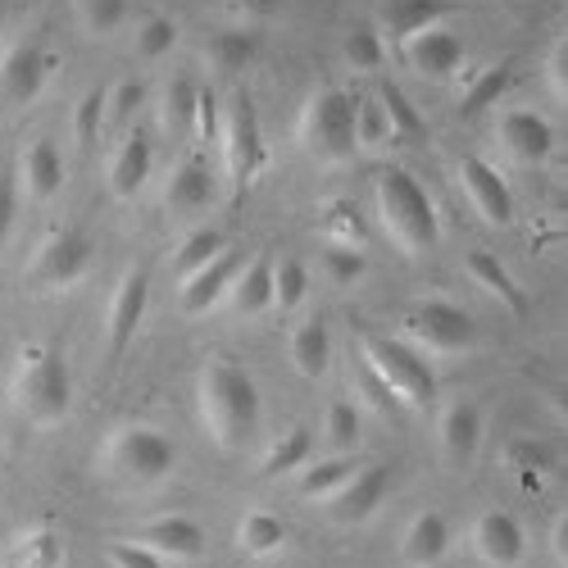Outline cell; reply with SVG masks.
I'll use <instances>...</instances> for the list:
<instances>
[{"instance_id":"obj_40","label":"cell","mask_w":568,"mask_h":568,"mask_svg":"<svg viewBox=\"0 0 568 568\" xmlns=\"http://www.w3.org/2000/svg\"><path fill=\"white\" fill-rule=\"evenodd\" d=\"M105 91H110V87L87 91V97L78 101V110H73V141H78L82 151L97 146L101 132H105Z\"/></svg>"},{"instance_id":"obj_48","label":"cell","mask_w":568,"mask_h":568,"mask_svg":"<svg viewBox=\"0 0 568 568\" xmlns=\"http://www.w3.org/2000/svg\"><path fill=\"white\" fill-rule=\"evenodd\" d=\"M359 392H364V400H368L377 414H383V418H392V423L400 418V409H405V405L392 396V387L383 383V377H373L368 368H359Z\"/></svg>"},{"instance_id":"obj_19","label":"cell","mask_w":568,"mask_h":568,"mask_svg":"<svg viewBox=\"0 0 568 568\" xmlns=\"http://www.w3.org/2000/svg\"><path fill=\"white\" fill-rule=\"evenodd\" d=\"M437 442H442V455L450 464H473V455H478L483 446V409L473 400H455L442 409V423H437Z\"/></svg>"},{"instance_id":"obj_20","label":"cell","mask_w":568,"mask_h":568,"mask_svg":"<svg viewBox=\"0 0 568 568\" xmlns=\"http://www.w3.org/2000/svg\"><path fill=\"white\" fill-rule=\"evenodd\" d=\"M450 550V524H446V514L437 509H423L409 518V528L400 537V559L409 568H437Z\"/></svg>"},{"instance_id":"obj_22","label":"cell","mask_w":568,"mask_h":568,"mask_svg":"<svg viewBox=\"0 0 568 568\" xmlns=\"http://www.w3.org/2000/svg\"><path fill=\"white\" fill-rule=\"evenodd\" d=\"M223 305L232 314H260L273 305V260L268 255H251L242 260V268L232 273L227 292H223Z\"/></svg>"},{"instance_id":"obj_24","label":"cell","mask_w":568,"mask_h":568,"mask_svg":"<svg viewBox=\"0 0 568 568\" xmlns=\"http://www.w3.org/2000/svg\"><path fill=\"white\" fill-rule=\"evenodd\" d=\"M64 186V160H60V146L51 136H37L32 146L23 151V192L32 201H51Z\"/></svg>"},{"instance_id":"obj_10","label":"cell","mask_w":568,"mask_h":568,"mask_svg":"<svg viewBox=\"0 0 568 568\" xmlns=\"http://www.w3.org/2000/svg\"><path fill=\"white\" fill-rule=\"evenodd\" d=\"M55 69V55L41 51L37 41H14L6 55H0V101L14 105H32L41 97L45 78Z\"/></svg>"},{"instance_id":"obj_38","label":"cell","mask_w":568,"mask_h":568,"mask_svg":"<svg viewBox=\"0 0 568 568\" xmlns=\"http://www.w3.org/2000/svg\"><path fill=\"white\" fill-rule=\"evenodd\" d=\"M255 51H260V32H251V28H227L210 41V55L223 69H246L255 60Z\"/></svg>"},{"instance_id":"obj_33","label":"cell","mask_w":568,"mask_h":568,"mask_svg":"<svg viewBox=\"0 0 568 568\" xmlns=\"http://www.w3.org/2000/svg\"><path fill=\"white\" fill-rule=\"evenodd\" d=\"M509 82H514V64H509V60H496L491 69H483L478 78L468 82L464 101H459V114H464V119H478L487 105H496V101L505 97Z\"/></svg>"},{"instance_id":"obj_16","label":"cell","mask_w":568,"mask_h":568,"mask_svg":"<svg viewBox=\"0 0 568 568\" xmlns=\"http://www.w3.org/2000/svg\"><path fill=\"white\" fill-rule=\"evenodd\" d=\"M132 541L155 550L160 559H201L205 555V528L196 524V518H186V514H160V518H151V524L136 528Z\"/></svg>"},{"instance_id":"obj_4","label":"cell","mask_w":568,"mask_h":568,"mask_svg":"<svg viewBox=\"0 0 568 568\" xmlns=\"http://www.w3.org/2000/svg\"><path fill=\"white\" fill-rule=\"evenodd\" d=\"M178 468V446L160 428H141V423H123L101 446V473L123 487H155Z\"/></svg>"},{"instance_id":"obj_17","label":"cell","mask_w":568,"mask_h":568,"mask_svg":"<svg viewBox=\"0 0 568 568\" xmlns=\"http://www.w3.org/2000/svg\"><path fill=\"white\" fill-rule=\"evenodd\" d=\"M496 132H500V146L518 164H541L555 151V132H550V123L537 110H509V114H500Z\"/></svg>"},{"instance_id":"obj_27","label":"cell","mask_w":568,"mask_h":568,"mask_svg":"<svg viewBox=\"0 0 568 568\" xmlns=\"http://www.w3.org/2000/svg\"><path fill=\"white\" fill-rule=\"evenodd\" d=\"M355 468H359V459H351V455L314 459V464H305V468L296 473V487H301V496H305V500L327 505V500H333V496L351 483V473H355Z\"/></svg>"},{"instance_id":"obj_42","label":"cell","mask_w":568,"mask_h":568,"mask_svg":"<svg viewBox=\"0 0 568 568\" xmlns=\"http://www.w3.org/2000/svg\"><path fill=\"white\" fill-rule=\"evenodd\" d=\"M192 101H196V87L186 78H173L164 87V97H160V123L169 132H186L192 128Z\"/></svg>"},{"instance_id":"obj_28","label":"cell","mask_w":568,"mask_h":568,"mask_svg":"<svg viewBox=\"0 0 568 568\" xmlns=\"http://www.w3.org/2000/svg\"><path fill=\"white\" fill-rule=\"evenodd\" d=\"M450 14V0H387L383 6V28L396 41H409L423 28H437V19Z\"/></svg>"},{"instance_id":"obj_29","label":"cell","mask_w":568,"mask_h":568,"mask_svg":"<svg viewBox=\"0 0 568 568\" xmlns=\"http://www.w3.org/2000/svg\"><path fill=\"white\" fill-rule=\"evenodd\" d=\"M464 268H468V277L478 282L483 292H491V296H496L500 305H509L514 314L528 305V301H524V292H518V282L509 277V268H505L491 251H468V255H464Z\"/></svg>"},{"instance_id":"obj_18","label":"cell","mask_w":568,"mask_h":568,"mask_svg":"<svg viewBox=\"0 0 568 568\" xmlns=\"http://www.w3.org/2000/svg\"><path fill=\"white\" fill-rule=\"evenodd\" d=\"M151 164H155V141H151V132H146V128H132V132L123 136V146L114 151V160H110V192H114L119 201L136 196L141 186H146V178H151Z\"/></svg>"},{"instance_id":"obj_36","label":"cell","mask_w":568,"mask_h":568,"mask_svg":"<svg viewBox=\"0 0 568 568\" xmlns=\"http://www.w3.org/2000/svg\"><path fill=\"white\" fill-rule=\"evenodd\" d=\"M383 141H392V128H387V110L377 101V91H355V151H377Z\"/></svg>"},{"instance_id":"obj_23","label":"cell","mask_w":568,"mask_h":568,"mask_svg":"<svg viewBox=\"0 0 568 568\" xmlns=\"http://www.w3.org/2000/svg\"><path fill=\"white\" fill-rule=\"evenodd\" d=\"M0 568H64V541L51 524H32L6 546Z\"/></svg>"},{"instance_id":"obj_39","label":"cell","mask_w":568,"mask_h":568,"mask_svg":"<svg viewBox=\"0 0 568 568\" xmlns=\"http://www.w3.org/2000/svg\"><path fill=\"white\" fill-rule=\"evenodd\" d=\"M323 437L333 446V455H351L359 442V409L351 400H333L327 405V418H323Z\"/></svg>"},{"instance_id":"obj_32","label":"cell","mask_w":568,"mask_h":568,"mask_svg":"<svg viewBox=\"0 0 568 568\" xmlns=\"http://www.w3.org/2000/svg\"><path fill=\"white\" fill-rule=\"evenodd\" d=\"M377 101H383V110H387V128H392V136L409 141V146H418V141L428 136V123H423V114L409 105V97H405L396 82H377Z\"/></svg>"},{"instance_id":"obj_52","label":"cell","mask_w":568,"mask_h":568,"mask_svg":"<svg viewBox=\"0 0 568 568\" xmlns=\"http://www.w3.org/2000/svg\"><path fill=\"white\" fill-rule=\"evenodd\" d=\"M550 82H555V91L564 97V51H555V64H550Z\"/></svg>"},{"instance_id":"obj_15","label":"cell","mask_w":568,"mask_h":568,"mask_svg":"<svg viewBox=\"0 0 568 568\" xmlns=\"http://www.w3.org/2000/svg\"><path fill=\"white\" fill-rule=\"evenodd\" d=\"M400 45H405V64L428 82H446L464 64V41L450 28H423Z\"/></svg>"},{"instance_id":"obj_50","label":"cell","mask_w":568,"mask_h":568,"mask_svg":"<svg viewBox=\"0 0 568 568\" xmlns=\"http://www.w3.org/2000/svg\"><path fill=\"white\" fill-rule=\"evenodd\" d=\"M14 214H19V192H14V173L0 169V242L14 232Z\"/></svg>"},{"instance_id":"obj_37","label":"cell","mask_w":568,"mask_h":568,"mask_svg":"<svg viewBox=\"0 0 568 568\" xmlns=\"http://www.w3.org/2000/svg\"><path fill=\"white\" fill-rule=\"evenodd\" d=\"M305 292H310V273H305V264L292 260V255L273 260V310H282V314L301 310Z\"/></svg>"},{"instance_id":"obj_44","label":"cell","mask_w":568,"mask_h":568,"mask_svg":"<svg viewBox=\"0 0 568 568\" xmlns=\"http://www.w3.org/2000/svg\"><path fill=\"white\" fill-rule=\"evenodd\" d=\"M219 123H223L219 97H214L210 87H196V101H192V128H186V132H192V136L201 141V146H214V141H219Z\"/></svg>"},{"instance_id":"obj_2","label":"cell","mask_w":568,"mask_h":568,"mask_svg":"<svg viewBox=\"0 0 568 568\" xmlns=\"http://www.w3.org/2000/svg\"><path fill=\"white\" fill-rule=\"evenodd\" d=\"M373 192H377V210H383L387 236L405 255H423V251L437 246V236H442L437 205L428 196V186H423L409 169L383 164L373 173Z\"/></svg>"},{"instance_id":"obj_1","label":"cell","mask_w":568,"mask_h":568,"mask_svg":"<svg viewBox=\"0 0 568 568\" xmlns=\"http://www.w3.org/2000/svg\"><path fill=\"white\" fill-rule=\"evenodd\" d=\"M201 418L214 437V446L236 450L246 446L260 423V387L242 364L210 359L201 373Z\"/></svg>"},{"instance_id":"obj_30","label":"cell","mask_w":568,"mask_h":568,"mask_svg":"<svg viewBox=\"0 0 568 568\" xmlns=\"http://www.w3.org/2000/svg\"><path fill=\"white\" fill-rule=\"evenodd\" d=\"M236 546L251 559H268L287 546V524L268 509H251V514H242V524H236Z\"/></svg>"},{"instance_id":"obj_8","label":"cell","mask_w":568,"mask_h":568,"mask_svg":"<svg viewBox=\"0 0 568 568\" xmlns=\"http://www.w3.org/2000/svg\"><path fill=\"white\" fill-rule=\"evenodd\" d=\"M219 141H223V164H227L232 192L236 196L251 192L268 164V151H264V136H260V114H255L246 91H232V105L223 110V123H219Z\"/></svg>"},{"instance_id":"obj_3","label":"cell","mask_w":568,"mask_h":568,"mask_svg":"<svg viewBox=\"0 0 568 568\" xmlns=\"http://www.w3.org/2000/svg\"><path fill=\"white\" fill-rule=\"evenodd\" d=\"M10 400L32 423H60L73 405V373L60 346L28 342L10 373Z\"/></svg>"},{"instance_id":"obj_51","label":"cell","mask_w":568,"mask_h":568,"mask_svg":"<svg viewBox=\"0 0 568 568\" xmlns=\"http://www.w3.org/2000/svg\"><path fill=\"white\" fill-rule=\"evenodd\" d=\"M232 6L242 10L246 19H268V14H273V10L282 6V0H232Z\"/></svg>"},{"instance_id":"obj_7","label":"cell","mask_w":568,"mask_h":568,"mask_svg":"<svg viewBox=\"0 0 568 568\" xmlns=\"http://www.w3.org/2000/svg\"><path fill=\"white\" fill-rule=\"evenodd\" d=\"M400 342L433 355H459L478 342V318L455 301L428 296V301H414L409 314L400 318Z\"/></svg>"},{"instance_id":"obj_31","label":"cell","mask_w":568,"mask_h":568,"mask_svg":"<svg viewBox=\"0 0 568 568\" xmlns=\"http://www.w3.org/2000/svg\"><path fill=\"white\" fill-rule=\"evenodd\" d=\"M223 251H227V242H223L219 227H196V232L182 236V246L173 251L169 268H173V277L182 282V277H192L196 268H205V264H210L214 255H223Z\"/></svg>"},{"instance_id":"obj_11","label":"cell","mask_w":568,"mask_h":568,"mask_svg":"<svg viewBox=\"0 0 568 568\" xmlns=\"http://www.w3.org/2000/svg\"><path fill=\"white\" fill-rule=\"evenodd\" d=\"M387 491H392V464H359L351 473V483L327 500V514L346 528H359L377 514V505L387 500Z\"/></svg>"},{"instance_id":"obj_34","label":"cell","mask_w":568,"mask_h":568,"mask_svg":"<svg viewBox=\"0 0 568 568\" xmlns=\"http://www.w3.org/2000/svg\"><path fill=\"white\" fill-rule=\"evenodd\" d=\"M318 232L327 236V246H355V251H359V242L368 236V223H364L359 205H351V201H327L323 214H318Z\"/></svg>"},{"instance_id":"obj_14","label":"cell","mask_w":568,"mask_h":568,"mask_svg":"<svg viewBox=\"0 0 568 568\" xmlns=\"http://www.w3.org/2000/svg\"><path fill=\"white\" fill-rule=\"evenodd\" d=\"M459 182H464V196L473 201L491 227H509L514 223V196H509V182L478 155H464L459 160Z\"/></svg>"},{"instance_id":"obj_13","label":"cell","mask_w":568,"mask_h":568,"mask_svg":"<svg viewBox=\"0 0 568 568\" xmlns=\"http://www.w3.org/2000/svg\"><path fill=\"white\" fill-rule=\"evenodd\" d=\"M146 305H151V268L132 264L119 277L114 296H110V314H105V342H110V351H123L136 337L141 318H146Z\"/></svg>"},{"instance_id":"obj_21","label":"cell","mask_w":568,"mask_h":568,"mask_svg":"<svg viewBox=\"0 0 568 568\" xmlns=\"http://www.w3.org/2000/svg\"><path fill=\"white\" fill-rule=\"evenodd\" d=\"M236 268H242V255H236V251H223V255H214L205 268H196L192 277H182V282H178V301H182V310H186V314H205L210 305H219Z\"/></svg>"},{"instance_id":"obj_35","label":"cell","mask_w":568,"mask_h":568,"mask_svg":"<svg viewBox=\"0 0 568 568\" xmlns=\"http://www.w3.org/2000/svg\"><path fill=\"white\" fill-rule=\"evenodd\" d=\"M310 450H314V437L305 428H292V433H282L273 442V450L264 455L260 473H264V478H287V473H301L305 459H310Z\"/></svg>"},{"instance_id":"obj_43","label":"cell","mask_w":568,"mask_h":568,"mask_svg":"<svg viewBox=\"0 0 568 568\" xmlns=\"http://www.w3.org/2000/svg\"><path fill=\"white\" fill-rule=\"evenodd\" d=\"M173 45H178V23L164 19V14H155V19H146L136 28V55L141 60H164Z\"/></svg>"},{"instance_id":"obj_49","label":"cell","mask_w":568,"mask_h":568,"mask_svg":"<svg viewBox=\"0 0 568 568\" xmlns=\"http://www.w3.org/2000/svg\"><path fill=\"white\" fill-rule=\"evenodd\" d=\"M141 105V82H119L105 91V123H128Z\"/></svg>"},{"instance_id":"obj_41","label":"cell","mask_w":568,"mask_h":568,"mask_svg":"<svg viewBox=\"0 0 568 568\" xmlns=\"http://www.w3.org/2000/svg\"><path fill=\"white\" fill-rule=\"evenodd\" d=\"M342 55H346L359 73H373V69H383L387 45H383V37H377L373 28H351V32L342 37Z\"/></svg>"},{"instance_id":"obj_5","label":"cell","mask_w":568,"mask_h":568,"mask_svg":"<svg viewBox=\"0 0 568 568\" xmlns=\"http://www.w3.org/2000/svg\"><path fill=\"white\" fill-rule=\"evenodd\" d=\"M296 141L318 164L351 160L355 155V91H342V87L314 91L296 119Z\"/></svg>"},{"instance_id":"obj_26","label":"cell","mask_w":568,"mask_h":568,"mask_svg":"<svg viewBox=\"0 0 568 568\" xmlns=\"http://www.w3.org/2000/svg\"><path fill=\"white\" fill-rule=\"evenodd\" d=\"M210 201H214V169L201 155L182 160L169 178V205L186 214V210H205Z\"/></svg>"},{"instance_id":"obj_6","label":"cell","mask_w":568,"mask_h":568,"mask_svg":"<svg viewBox=\"0 0 568 568\" xmlns=\"http://www.w3.org/2000/svg\"><path fill=\"white\" fill-rule=\"evenodd\" d=\"M359 355H364V368H368L373 377H383L400 405L428 409V405L437 400V373L428 368V359H423L409 342L364 333V337H359Z\"/></svg>"},{"instance_id":"obj_46","label":"cell","mask_w":568,"mask_h":568,"mask_svg":"<svg viewBox=\"0 0 568 568\" xmlns=\"http://www.w3.org/2000/svg\"><path fill=\"white\" fill-rule=\"evenodd\" d=\"M323 268L333 273L337 282H355V277H364L368 260H364V251H355V246H323Z\"/></svg>"},{"instance_id":"obj_45","label":"cell","mask_w":568,"mask_h":568,"mask_svg":"<svg viewBox=\"0 0 568 568\" xmlns=\"http://www.w3.org/2000/svg\"><path fill=\"white\" fill-rule=\"evenodd\" d=\"M78 14L91 37H110L128 14V0H78Z\"/></svg>"},{"instance_id":"obj_9","label":"cell","mask_w":568,"mask_h":568,"mask_svg":"<svg viewBox=\"0 0 568 568\" xmlns=\"http://www.w3.org/2000/svg\"><path fill=\"white\" fill-rule=\"evenodd\" d=\"M87 268H91V236L73 223L45 232L28 260V277L41 282V287H51V292H64L73 282H82Z\"/></svg>"},{"instance_id":"obj_25","label":"cell","mask_w":568,"mask_h":568,"mask_svg":"<svg viewBox=\"0 0 568 568\" xmlns=\"http://www.w3.org/2000/svg\"><path fill=\"white\" fill-rule=\"evenodd\" d=\"M327 364H333V333H327V318L314 314L292 333V368L310 377V383H318Z\"/></svg>"},{"instance_id":"obj_12","label":"cell","mask_w":568,"mask_h":568,"mask_svg":"<svg viewBox=\"0 0 568 568\" xmlns=\"http://www.w3.org/2000/svg\"><path fill=\"white\" fill-rule=\"evenodd\" d=\"M473 555H478L487 568H514L524 564V550H528V537H524V524L509 514V509H487L473 518Z\"/></svg>"},{"instance_id":"obj_47","label":"cell","mask_w":568,"mask_h":568,"mask_svg":"<svg viewBox=\"0 0 568 568\" xmlns=\"http://www.w3.org/2000/svg\"><path fill=\"white\" fill-rule=\"evenodd\" d=\"M105 564L110 568H164V559L155 550H146L141 541H110L105 546Z\"/></svg>"}]
</instances>
